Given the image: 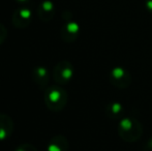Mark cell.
I'll use <instances>...</instances> for the list:
<instances>
[{
    "mask_svg": "<svg viewBox=\"0 0 152 151\" xmlns=\"http://www.w3.org/2000/svg\"><path fill=\"white\" fill-rule=\"evenodd\" d=\"M45 103L51 111H61L67 103V93L65 89L60 85L48 87L45 92Z\"/></svg>",
    "mask_w": 152,
    "mask_h": 151,
    "instance_id": "obj_1",
    "label": "cell"
},
{
    "mask_svg": "<svg viewBox=\"0 0 152 151\" xmlns=\"http://www.w3.org/2000/svg\"><path fill=\"white\" fill-rule=\"evenodd\" d=\"M143 133V127L137 119L123 118L119 121L118 133L123 141L132 143L138 141Z\"/></svg>",
    "mask_w": 152,
    "mask_h": 151,
    "instance_id": "obj_2",
    "label": "cell"
},
{
    "mask_svg": "<svg viewBox=\"0 0 152 151\" xmlns=\"http://www.w3.org/2000/svg\"><path fill=\"white\" fill-rule=\"evenodd\" d=\"M74 76V66L67 60L60 61L58 64L55 66L54 71H53V77L54 80L58 83L59 85H64L72 80Z\"/></svg>",
    "mask_w": 152,
    "mask_h": 151,
    "instance_id": "obj_3",
    "label": "cell"
},
{
    "mask_svg": "<svg viewBox=\"0 0 152 151\" xmlns=\"http://www.w3.org/2000/svg\"><path fill=\"white\" fill-rule=\"evenodd\" d=\"M109 79H110V82L114 86L121 89L127 88L130 85V82H132L129 73L126 69H122V67H115V69H111Z\"/></svg>",
    "mask_w": 152,
    "mask_h": 151,
    "instance_id": "obj_4",
    "label": "cell"
},
{
    "mask_svg": "<svg viewBox=\"0 0 152 151\" xmlns=\"http://www.w3.org/2000/svg\"><path fill=\"white\" fill-rule=\"evenodd\" d=\"M32 18V12L29 8L23 7L18 9L14 14L12 17V23L16 27L18 28H24V27L28 26L29 23L31 22Z\"/></svg>",
    "mask_w": 152,
    "mask_h": 151,
    "instance_id": "obj_5",
    "label": "cell"
},
{
    "mask_svg": "<svg viewBox=\"0 0 152 151\" xmlns=\"http://www.w3.org/2000/svg\"><path fill=\"white\" fill-rule=\"evenodd\" d=\"M80 33V26L76 22H67L61 29V37L67 42L77 39Z\"/></svg>",
    "mask_w": 152,
    "mask_h": 151,
    "instance_id": "obj_6",
    "label": "cell"
},
{
    "mask_svg": "<svg viewBox=\"0 0 152 151\" xmlns=\"http://www.w3.org/2000/svg\"><path fill=\"white\" fill-rule=\"evenodd\" d=\"M14 121L8 115L0 114V141L5 140L12 133Z\"/></svg>",
    "mask_w": 152,
    "mask_h": 151,
    "instance_id": "obj_7",
    "label": "cell"
},
{
    "mask_svg": "<svg viewBox=\"0 0 152 151\" xmlns=\"http://www.w3.org/2000/svg\"><path fill=\"white\" fill-rule=\"evenodd\" d=\"M55 12V5L50 0H45L38 6V17L42 21H50Z\"/></svg>",
    "mask_w": 152,
    "mask_h": 151,
    "instance_id": "obj_8",
    "label": "cell"
},
{
    "mask_svg": "<svg viewBox=\"0 0 152 151\" xmlns=\"http://www.w3.org/2000/svg\"><path fill=\"white\" fill-rule=\"evenodd\" d=\"M32 80L40 88H44L48 85L49 82V73L47 69L42 66H38L32 71Z\"/></svg>",
    "mask_w": 152,
    "mask_h": 151,
    "instance_id": "obj_9",
    "label": "cell"
},
{
    "mask_svg": "<svg viewBox=\"0 0 152 151\" xmlns=\"http://www.w3.org/2000/svg\"><path fill=\"white\" fill-rule=\"evenodd\" d=\"M68 142L64 136H55L49 142L47 151H67Z\"/></svg>",
    "mask_w": 152,
    "mask_h": 151,
    "instance_id": "obj_10",
    "label": "cell"
},
{
    "mask_svg": "<svg viewBox=\"0 0 152 151\" xmlns=\"http://www.w3.org/2000/svg\"><path fill=\"white\" fill-rule=\"evenodd\" d=\"M107 114L111 118H120V116L123 114V107L119 103H111L107 106Z\"/></svg>",
    "mask_w": 152,
    "mask_h": 151,
    "instance_id": "obj_11",
    "label": "cell"
},
{
    "mask_svg": "<svg viewBox=\"0 0 152 151\" xmlns=\"http://www.w3.org/2000/svg\"><path fill=\"white\" fill-rule=\"evenodd\" d=\"M15 151H37V150L31 144H22V145L19 146Z\"/></svg>",
    "mask_w": 152,
    "mask_h": 151,
    "instance_id": "obj_12",
    "label": "cell"
},
{
    "mask_svg": "<svg viewBox=\"0 0 152 151\" xmlns=\"http://www.w3.org/2000/svg\"><path fill=\"white\" fill-rule=\"evenodd\" d=\"M5 37H6V30H5V28H4L3 25L0 24V44L3 42V40L5 39Z\"/></svg>",
    "mask_w": 152,
    "mask_h": 151,
    "instance_id": "obj_13",
    "label": "cell"
},
{
    "mask_svg": "<svg viewBox=\"0 0 152 151\" xmlns=\"http://www.w3.org/2000/svg\"><path fill=\"white\" fill-rule=\"evenodd\" d=\"M145 6L148 12H152V0H145Z\"/></svg>",
    "mask_w": 152,
    "mask_h": 151,
    "instance_id": "obj_14",
    "label": "cell"
},
{
    "mask_svg": "<svg viewBox=\"0 0 152 151\" xmlns=\"http://www.w3.org/2000/svg\"><path fill=\"white\" fill-rule=\"evenodd\" d=\"M18 1H21V2H25V1H27V0H18Z\"/></svg>",
    "mask_w": 152,
    "mask_h": 151,
    "instance_id": "obj_15",
    "label": "cell"
}]
</instances>
